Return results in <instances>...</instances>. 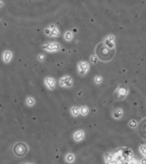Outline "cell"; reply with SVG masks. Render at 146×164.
Segmentation results:
<instances>
[{
    "instance_id": "obj_1",
    "label": "cell",
    "mask_w": 146,
    "mask_h": 164,
    "mask_svg": "<svg viewBox=\"0 0 146 164\" xmlns=\"http://www.w3.org/2000/svg\"><path fill=\"white\" fill-rule=\"evenodd\" d=\"M13 154L18 158H22L28 154V146L25 142H16L14 144L12 148Z\"/></svg>"
},
{
    "instance_id": "obj_15",
    "label": "cell",
    "mask_w": 146,
    "mask_h": 164,
    "mask_svg": "<svg viewBox=\"0 0 146 164\" xmlns=\"http://www.w3.org/2000/svg\"><path fill=\"white\" fill-rule=\"evenodd\" d=\"M113 118L114 119H121L122 117V115H123V112H122V110L121 109H116L113 113Z\"/></svg>"
},
{
    "instance_id": "obj_13",
    "label": "cell",
    "mask_w": 146,
    "mask_h": 164,
    "mask_svg": "<svg viewBox=\"0 0 146 164\" xmlns=\"http://www.w3.org/2000/svg\"><path fill=\"white\" fill-rule=\"evenodd\" d=\"M71 114L73 116V117H78L80 115V107H76V106H73L71 108Z\"/></svg>"
},
{
    "instance_id": "obj_20",
    "label": "cell",
    "mask_w": 146,
    "mask_h": 164,
    "mask_svg": "<svg viewBox=\"0 0 146 164\" xmlns=\"http://www.w3.org/2000/svg\"><path fill=\"white\" fill-rule=\"evenodd\" d=\"M97 61H98V58H97V56L96 55H92L91 57H90V62L91 63H97Z\"/></svg>"
},
{
    "instance_id": "obj_23",
    "label": "cell",
    "mask_w": 146,
    "mask_h": 164,
    "mask_svg": "<svg viewBox=\"0 0 146 164\" xmlns=\"http://www.w3.org/2000/svg\"><path fill=\"white\" fill-rule=\"evenodd\" d=\"M21 164H33V163H28V162H25V163H21Z\"/></svg>"
},
{
    "instance_id": "obj_18",
    "label": "cell",
    "mask_w": 146,
    "mask_h": 164,
    "mask_svg": "<svg viewBox=\"0 0 146 164\" xmlns=\"http://www.w3.org/2000/svg\"><path fill=\"white\" fill-rule=\"evenodd\" d=\"M37 58L39 60L40 62H43V61H44V60L46 59V56H45V54H42V53H40V54H38V55Z\"/></svg>"
},
{
    "instance_id": "obj_3",
    "label": "cell",
    "mask_w": 146,
    "mask_h": 164,
    "mask_svg": "<svg viewBox=\"0 0 146 164\" xmlns=\"http://www.w3.org/2000/svg\"><path fill=\"white\" fill-rule=\"evenodd\" d=\"M44 32L46 33V35L51 38H58L61 36V31L58 30V27L54 24L49 25L48 27L44 30Z\"/></svg>"
},
{
    "instance_id": "obj_12",
    "label": "cell",
    "mask_w": 146,
    "mask_h": 164,
    "mask_svg": "<svg viewBox=\"0 0 146 164\" xmlns=\"http://www.w3.org/2000/svg\"><path fill=\"white\" fill-rule=\"evenodd\" d=\"M73 33L70 30H68L64 33V39L68 42H71L73 39Z\"/></svg>"
},
{
    "instance_id": "obj_14",
    "label": "cell",
    "mask_w": 146,
    "mask_h": 164,
    "mask_svg": "<svg viewBox=\"0 0 146 164\" xmlns=\"http://www.w3.org/2000/svg\"><path fill=\"white\" fill-rule=\"evenodd\" d=\"M65 160L68 163H72L75 161V155L73 153H68L65 156Z\"/></svg>"
},
{
    "instance_id": "obj_21",
    "label": "cell",
    "mask_w": 146,
    "mask_h": 164,
    "mask_svg": "<svg viewBox=\"0 0 146 164\" xmlns=\"http://www.w3.org/2000/svg\"><path fill=\"white\" fill-rule=\"evenodd\" d=\"M136 125H137V122L135 121V120H131V121H130V127L135 128Z\"/></svg>"
},
{
    "instance_id": "obj_19",
    "label": "cell",
    "mask_w": 146,
    "mask_h": 164,
    "mask_svg": "<svg viewBox=\"0 0 146 164\" xmlns=\"http://www.w3.org/2000/svg\"><path fill=\"white\" fill-rule=\"evenodd\" d=\"M94 81H95L96 84H100L102 82V77L100 76H96L94 77Z\"/></svg>"
},
{
    "instance_id": "obj_22",
    "label": "cell",
    "mask_w": 146,
    "mask_h": 164,
    "mask_svg": "<svg viewBox=\"0 0 146 164\" xmlns=\"http://www.w3.org/2000/svg\"><path fill=\"white\" fill-rule=\"evenodd\" d=\"M4 6V2L3 1H0V7H2Z\"/></svg>"
},
{
    "instance_id": "obj_9",
    "label": "cell",
    "mask_w": 146,
    "mask_h": 164,
    "mask_svg": "<svg viewBox=\"0 0 146 164\" xmlns=\"http://www.w3.org/2000/svg\"><path fill=\"white\" fill-rule=\"evenodd\" d=\"M114 37L113 35H110L105 38L104 39V46L109 48V49H113L115 45H114Z\"/></svg>"
},
{
    "instance_id": "obj_7",
    "label": "cell",
    "mask_w": 146,
    "mask_h": 164,
    "mask_svg": "<svg viewBox=\"0 0 146 164\" xmlns=\"http://www.w3.org/2000/svg\"><path fill=\"white\" fill-rule=\"evenodd\" d=\"M44 83H45L46 87H47L48 89L53 90V89H55V88H56V83H57V81H56V80L54 79V77H47L46 79L44 80Z\"/></svg>"
},
{
    "instance_id": "obj_11",
    "label": "cell",
    "mask_w": 146,
    "mask_h": 164,
    "mask_svg": "<svg viewBox=\"0 0 146 164\" xmlns=\"http://www.w3.org/2000/svg\"><path fill=\"white\" fill-rule=\"evenodd\" d=\"M36 104V99L33 97H28L26 99V105L28 107H34Z\"/></svg>"
},
{
    "instance_id": "obj_8",
    "label": "cell",
    "mask_w": 146,
    "mask_h": 164,
    "mask_svg": "<svg viewBox=\"0 0 146 164\" xmlns=\"http://www.w3.org/2000/svg\"><path fill=\"white\" fill-rule=\"evenodd\" d=\"M13 59V52L11 50H5L2 53V60L4 61V63L8 64L12 61Z\"/></svg>"
},
{
    "instance_id": "obj_17",
    "label": "cell",
    "mask_w": 146,
    "mask_h": 164,
    "mask_svg": "<svg viewBox=\"0 0 146 164\" xmlns=\"http://www.w3.org/2000/svg\"><path fill=\"white\" fill-rule=\"evenodd\" d=\"M140 151H141V153L143 155V156L146 158V145H142L140 147Z\"/></svg>"
},
{
    "instance_id": "obj_16",
    "label": "cell",
    "mask_w": 146,
    "mask_h": 164,
    "mask_svg": "<svg viewBox=\"0 0 146 164\" xmlns=\"http://www.w3.org/2000/svg\"><path fill=\"white\" fill-rule=\"evenodd\" d=\"M89 108L87 106H81L80 108V114H81L82 116H87L89 114Z\"/></svg>"
},
{
    "instance_id": "obj_2",
    "label": "cell",
    "mask_w": 146,
    "mask_h": 164,
    "mask_svg": "<svg viewBox=\"0 0 146 164\" xmlns=\"http://www.w3.org/2000/svg\"><path fill=\"white\" fill-rule=\"evenodd\" d=\"M43 49L45 51H48V52L50 53H54V52H58V51L61 50V44H58V42H49V43H46L42 46Z\"/></svg>"
},
{
    "instance_id": "obj_6",
    "label": "cell",
    "mask_w": 146,
    "mask_h": 164,
    "mask_svg": "<svg viewBox=\"0 0 146 164\" xmlns=\"http://www.w3.org/2000/svg\"><path fill=\"white\" fill-rule=\"evenodd\" d=\"M128 93V89L124 87H119L115 91V98L118 100H122Z\"/></svg>"
},
{
    "instance_id": "obj_5",
    "label": "cell",
    "mask_w": 146,
    "mask_h": 164,
    "mask_svg": "<svg viewBox=\"0 0 146 164\" xmlns=\"http://www.w3.org/2000/svg\"><path fill=\"white\" fill-rule=\"evenodd\" d=\"M77 70H78V73L80 76H84L89 72L90 64L86 61H80L77 65Z\"/></svg>"
},
{
    "instance_id": "obj_4",
    "label": "cell",
    "mask_w": 146,
    "mask_h": 164,
    "mask_svg": "<svg viewBox=\"0 0 146 164\" xmlns=\"http://www.w3.org/2000/svg\"><path fill=\"white\" fill-rule=\"evenodd\" d=\"M58 84L62 88L70 89L73 86V79L68 75L63 76L62 77H61V80H58Z\"/></svg>"
},
{
    "instance_id": "obj_10",
    "label": "cell",
    "mask_w": 146,
    "mask_h": 164,
    "mask_svg": "<svg viewBox=\"0 0 146 164\" xmlns=\"http://www.w3.org/2000/svg\"><path fill=\"white\" fill-rule=\"evenodd\" d=\"M85 138V132L82 131V129H78L73 133V140L76 142H80L81 141Z\"/></svg>"
}]
</instances>
